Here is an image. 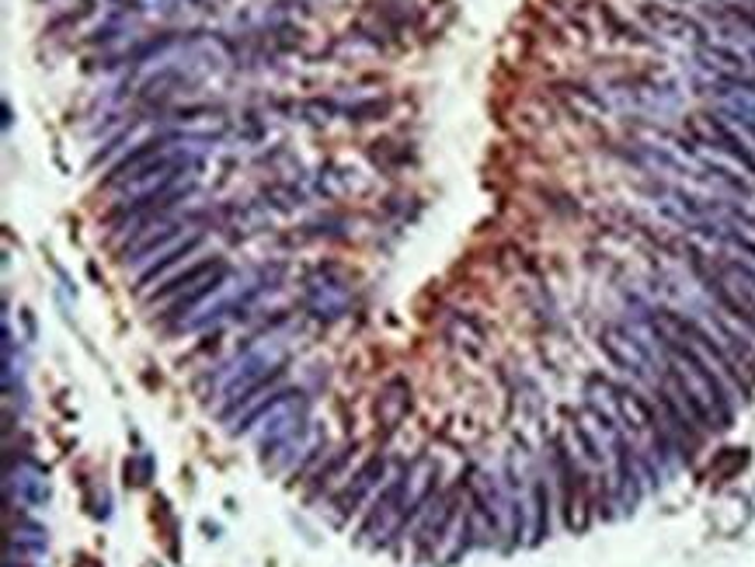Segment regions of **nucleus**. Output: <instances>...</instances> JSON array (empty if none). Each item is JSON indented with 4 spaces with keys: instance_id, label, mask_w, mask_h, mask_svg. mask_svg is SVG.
I'll return each instance as SVG.
<instances>
[{
    "instance_id": "nucleus-6",
    "label": "nucleus",
    "mask_w": 755,
    "mask_h": 567,
    "mask_svg": "<svg viewBox=\"0 0 755 567\" xmlns=\"http://www.w3.org/2000/svg\"><path fill=\"white\" fill-rule=\"evenodd\" d=\"M8 498L14 502L18 498L22 505H42L49 502V480H46V471L39 463L31 460H8Z\"/></svg>"
},
{
    "instance_id": "nucleus-15",
    "label": "nucleus",
    "mask_w": 755,
    "mask_h": 567,
    "mask_svg": "<svg viewBox=\"0 0 755 567\" xmlns=\"http://www.w3.org/2000/svg\"><path fill=\"white\" fill-rule=\"evenodd\" d=\"M446 338L457 345V348H463L466 356H481L484 352V327L470 313L449 310V317H446Z\"/></svg>"
},
{
    "instance_id": "nucleus-8",
    "label": "nucleus",
    "mask_w": 755,
    "mask_h": 567,
    "mask_svg": "<svg viewBox=\"0 0 755 567\" xmlns=\"http://www.w3.org/2000/svg\"><path fill=\"white\" fill-rule=\"evenodd\" d=\"M553 94L561 98V105L575 115V123H596L602 115H610V102L589 85H578V80H558Z\"/></svg>"
},
{
    "instance_id": "nucleus-4",
    "label": "nucleus",
    "mask_w": 755,
    "mask_h": 567,
    "mask_svg": "<svg viewBox=\"0 0 755 567\" xmlns=\"http://www.w3.org/2000/svg\"><path fill=\"white\" fill-rule=\"evenodd\" d=\"M637 14H641V22L648 25L651 36H662L673 42H693V46H703L711 39L707 28H703L693 14L679 11L676 4H665V0H644V4L637 8Z\"/></svg>"
},
{
    "instance_id": "nucleus-7",
    "label": "nucleus",
    "mask_w": 755,
    "mask_h": 567,
    "mask_svg": "<svg viewBox=\"0 0 755 567\" xmlns=\"http://www.w3.org/2000/svg\"><path fill=\"white\" fill-rule=\"evenodd\" d=\"M457 498H460V491H449V494L432 498L428 502L425 526H422V532H418V557H428L432 550L446 540L449 526L457 523Z\"/></svg>"
},
{
    "instance_id": "nucleus-21",
    "label": "nucleus",
    "mask_w": 755,
    "mask_h": 567,
    "mask_svg": "<svg viewBox=\"0 0 755 567\" xmlns=\"http://www.w3.org/2000/svg\"><path fill=\"white\" fill-rule=\"evenodd\" d=\"M150 471H154V460H150L146 453L132 456V460L126 463V477H129L132 484H146V480H150Z\"/></svg>"
},
{
    "instance_id": "nucleus-9",
    "label": "nucleus",
    "mask_w": 755,
    "mask_h": 567,
    "mask_svg": "<svg viewBox=\"0 0 755 567\" xmlns=\"http://www.w3.org/2000/svg\"><path fill=\"white\" fill-rule=\"evenodd\" d=\"M223 272H230V265H227L223 258H199V261H192L184 272H178V275L167 279L164 286L154 293V299H178L181 293L203 286V282L216 279V275H223Z\"/></svg>"
},
{
    "instance_id": "nucleus-18",
    "label": "nucleus",
    "mask_w": 755,
    "mask_h": 567,
    "mask_svg": "<svg viewBox=\"0 0 755 567\" xmlns=\"http://www.w3.org/2000/svg\"><path fill=\"white\" fill-rule=\"evenodd\" d=\"M227 275L230 272H223V275H216V279H209V282H203V286H195V289H189V293H181L178 299H171V304H167V321H184V313H192L199 304H203L206 296H213L216 289L223 286L227 282Z\"/></svg>"
},
{
    "instance_id": "nucleus-20",
    "label": "nucleus",
    "mask_w": 755,
    "mask_h": 567,
    "mask_svg": "<svg viewBox=\"0 0 755 567\" xmlns=\"http://www.w3.org/2000/svg\"><path fill=\"white\" fill-rule=\"evenodd\" d=\"M387 102H380V98H373V102H362V105H351L348 108V119L356 123H369V119H380V115H387Z\"/></svg>"
},
{
    "instance_id": "nucleus-13",
    "label": "nucleus",
    "mask_w": 755,
    "mask_h": 567,
    "mask_svg": "<svg viewBox=\"0 0 755 567\" xmlns=\"http://www.w3.org/2000/svg\"><path fill=\"white\" fill-rule=\"evenodd\" d=\"M599 18H602V28H606V36L613 42H624V46H637V49H654L658 42H654L648 31L641 25H634L630 18H624L613 4H596Z\"/></svg>"
},
{
    "instance_id": "nucleus-10",
    "label": "nucleus",
    "mask_w": 755,
    "mask_h": 567,
    "mask_svg": "<svg viewBox=\"0 0 755 567\" xmlns=\"http://www.w3.org/2000/svg\"><path fill=\"white\" fill-rule=\"evenodd\" d=\"M408 411H411V383L405 376H394L376 397V422L383 431H394L408 418Z\"/></svg>"
},
{
    "instance_id": "nucleus-12",
    "label": "nucleus",
    "mask_w": 755,
    "mask_h": 567,
    "mask_svg": "<svg viewBox=\"0 0 755 567\" xmlns=\"http://www.w3.org/2000/svg\"><path fill=\"white\" fill-rule=\"evenodd\" d=\"M616 414H619V425H624L627 431H637V436L654 431V411H651V404L637 390H630V387H616Z\"/></svg>"
},
{
    "instance_id": "nucleus-5",
    "label": "nucleus",
    "mask_w": 755,
    "mask_h": 567,
    "mask_svg": "<svg viewBox=\"0 0 755 567\" xmlns=\"http://www.w3.org/2000/svg\"><path fill=\"white\" fill-rule=\"evenodd\" d=\"M307 310L317 321H334L348 310V286L338 269H321L313 279H307Z\"/></svg>"
},
{
    "instance_id": "nucleus-14",
    "label": "nucleus",
    "mask_w": 755,
    "mask_h": 567,
    "mask_svg": "<svg viewBox=\"0 0 755 567\" xmlns=\"http://www.w3.org/2000/svg\"><path fill=\"white\" fill-rule=\"evenodd\" d=\"M175 137H157V140H146V143H140L137 150H132V154H126L119 164H115V168L108 171V178H105V185H126V181L137 175L143 164H150L154 157H161V154H167V143H171Z\"/></svg>"
},
{
    "instance_id": "nucleus-22",
    "label": "nucleus",
    "mask_w": 755,
    "mask_h": 567,
    "mask_svg": "<svg viewBox=\"0 0 755 567\" xmlns=\"http://www.w3.org/2000/svg\"><path fill=\"white\" fill-rule=\"evenodd\" d=\"M589 4H592V0H553V8H561L567 18H581V11Z\"/></svg>"
},
{
    "instance_id": "nucleus-23",
    "label": "nucleus",
    "mask_w": 755,
    "mask_h": 567,
    "mask_svg": "<svg viewBox=\"0 0 755 567\" xmlns=\"http://www.w3.org/2000/svg\"><path fill=\"white\" fill-rule=\"evenodd\" d=\"M734 4H745V8H752V11H755V0H734Z\"/></svg>"
},
{
    "instance_id": "nucleus-16",
    "label": "nucleus",
    "mask_w": 755,
    "mask_h": 567,
    "mask_svg": "<svg viewBox=\"0 0 755 567\" xmlns=\"http://www.w3.org/2000/svg\"><path fill=\"white\" fill-rule=\"evenodd\" d=\"M547 537H550V484L543 474H536L529 491V543H543Z\"/></svg>"
},
{
    "instance_id": "nucleus-11",
    "label": "nucleus",
    "mask_w": 755,
    "mask_h": 567,
    "mask_svg": "<svg viewBox=\"0 0 755 567\" xmlns=\"http://www.w3.org/2000/svg\"><path fill=\"white\" fill-rule=\"evenodd\" d=\"M383 471H387V460H383V456H373V460H369L356 477H351V484H348V488L338 494V502H334V508H338V523H345L348 515L362 505V498L376 488V480L383 477Z\"/></svg>"
},
{
    "instance_id": "nucleus-3",
    "label": "nucleus",
    "mask_w": 755,
    "mask_h": 567,
    "mask_svg": "<svg viewBox=\"0 0 755 567\" xmlns=\"http://www.w3.org/2000/svg\"><path fill=\"white\" fill-rule=\"evenodd\" d=\"M599 345H602V352L610 356V362L619 365L624 373L637 379H654V352L648 348V342L637 338V331L624 324H606L599 335Z\"/></svg>"
},
{
    "instance_id": "nucleus-19",
    "label": "nucleus",
    "mask_w": 755,
    "mask_h": 567,
    "mask_svg": "<svg viewBox=\"0 0 755 567\" xmlns=\"http://www.w3.org/2000/svg\"><path fill=\"white\" fill-rule=\"evenodd\" d=\"M8 546H18L28 550V554H42L46 550V529L31 519H18V526H11V543Z\"/></svg>"
},
{
    "instance_id": "nucleus-17",
    "label": "nucleus",
    "mask_w": 755,
    "mask_h": 567,
    "mask_svg": "<svg viewBox=\"0 0 755 567\" xmlns=\"http://www.w3.org/2000/svg\"><path fill=\"white\" fill-rule=\"evenodd\" d=\"M199 247H203V233H195V237H189V241L175 244V247H171V252H167V255H161V258H154V261H150V269H146V272L137 279V289H140V293H146L150 286H154L157 279H164L167 272H171V269H175V265H178L181 258L195 255Z\"/></svg>"
},
{
    "instance_id": "nucleus-2",
    "label": "nucleus",
    "mask_w": 755,
    "mask_h": 567,
    "mask_svg": "<svg viewBox=\"0 0 755 567\" xmlns=\"http://www.w3.org/2000/svg\"><path fill=\"white\" fill-rule=\"evenodd\" d=\"M690 137L700 143V146H714V154L728 157L734 168H742L745 175L755 178V150L752 143L738 132L728 119H720V115L711 108L707 115H693L690 123Z\"/></svg>"
},
{
    "instance_id": "nucleus-1",
    "label": "nucleus",
    "mask_w": 755,
    "mask_h": 567,
    "mask_svg": "<svg viewBox=\"0 0 755 567\" xmlns=\"http://www.w3.org/2000/svg\"><path fill=\"white\" fill-rule=\"evenodd\" d=\"M553 474H558L561 484V512H564V526L581 532L589 526V477H585L581 463L575 460V453L567 449L564 439L553 442Z\"/></svg>"
}]
</instances>
